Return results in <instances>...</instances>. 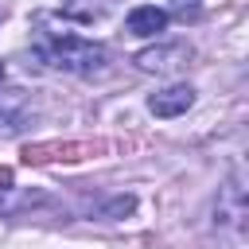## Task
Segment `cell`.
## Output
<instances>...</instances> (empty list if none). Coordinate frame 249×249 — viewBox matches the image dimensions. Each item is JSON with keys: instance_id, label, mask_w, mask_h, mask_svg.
<instances>
[{"instance_id": "1", "label": "cell", "mask_w": 249, "mask_h": 249, "mask_svg": "<svg viewBox=\"0 0 249 249\" xmlns=\"http://www.w3.org/2000/svg\"><path fill=\"white\" fill-rule=\"evenodd\" d=\"M35 27H39V43H35V58L43 66H54V70H66V74H97L105 70L109 62V51L101 43H89L82 35H74L66 23L62 27H51V16H35Z\"/></svg>"}, {"instance_id": "2", "label": "cell", "mask_w": 249, "mask_h": 249, "mask_svg": "<svg viewBox=\"0 0 249 249\" xmlns=\"http://www.w3.org/2000/svg\"><path fill=\"white\" fill-rule=\"evenodd\" d=\"M109 152L105 140H66V144H27L23 148V163H74V160H89Z\"/></svg>"}, {"instance_id": "3", "label": "cell", "mask_w": 249, "mask_h": 249, "mask_svg": "<svg viewBox=\"0 0 249 249\" xmlns=\"http://www.w3.org/2000/svg\"><path fill=\"white\" fill-rule=\"evenodd\" d=\"M191 47L187 43H163V47H148V51H140L132 62L140 66V70H148V74H175V70H183L187 62H191Z\"/></svg>"}, {"instance_id": "4", "label": "cell", "mask_w": 249, "mask_h": 249, "mask_svg": "<svg viewBox=\"0 0 249 249\" xmlns=\"http://www.w3.org/2000/svg\"><path fill=\"white\" fill-rule=\"evenodd\" d=\"M167 12L163 8H156V4H140V8H132L128 12V19H124V31L128 35H136V39H148V35H160V31H167Z\"/></svg>"}, {"instance_id": "5", "label": "cell", "mask_w": 249, "mask_h": 249, "mask_svg": "<svg viewBox=\"0 0 249 249\" xmlns=\"http://www.w3.org/2000/svg\"><path fill=\"white\" fill-rule=\"evenodd\" d=\"M191 105H195V89H191V86H167V89H160V93L148 97V109H152L156 117H179V113H187Z\"/></svg>"}, {"instance_id": "6", "label": "cell", "mask_w": 249, "mask_h": 249, "mask_svg": "<svg viewBox=\"0 0 249 249\" xmlns=\"http://www.w3.org/2000/svg\"><path fill=\"white\" fill-rule=\"evenodd\" d=\"M27 124V93L23 89H0V128L19 132Z\"/></svg>"}, {"instance_id": "7", "label": "cell", "mask_w": 249, "mask_h": 249, "mask_svg": "<svg viewBox=\"0 0 249 249\" xmlns=\"http://www.w3.org/2000/svg\"><path fill=\"white\" fill-rule=\"evenodd\" d=\"M109 8H113V0H66L62 16L74 19V23H93V19H101Z\"/></svg>"}, {"instance_id": "8", "label": "cell", "mask_w": 249, "mask_h": 249, "mask_svg": "<svg viewBox=\"0 0 249 249\" xmlns=\"http://www.w3.org/2000/svg\"><path fill=\"white\" fill-rule=\"evenodd\" d=\"M12 191H16L12 187V167H0V214L12 206Z\"/></svg>"}, {"instance_id": "9", "label": "cell", "mask_w": 249, "mask_h": 249, "mask_svg": "<svg viewBox=\"0 0 249 249\" xmlns=\"http://www.w3.org/2000/svg\"><path fill=\"white\" fill-rule=\"evenodd\" d=\"M132 206H136V198H132V195H121V198H113V202L101 210V218H113V214H128Z\"/></svg>"}, {"instance_id": "10", "label": "cell", "mask_w": 249, "mask_h": 249, "mask_svg": "<svg viewBox=\"0 0 249 249\" xmlns=\"http://www.w3.org/2000/svg\"><path fill=\"white\" fill-rule=\"evenodd\" d=\"M171 8H175L179 16H195V12H198V0H171Z\"/></svg>"}]
</instances>
